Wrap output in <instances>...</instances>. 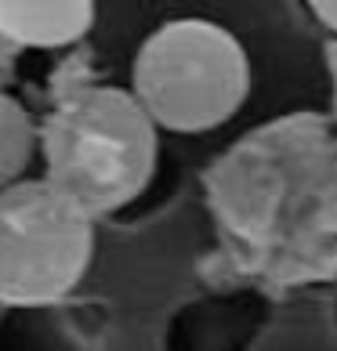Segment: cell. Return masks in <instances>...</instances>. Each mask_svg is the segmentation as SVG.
<instances>
[{"mask_svg": "<svg viewBox=\"0 0 337 351\" xmlns=\"http://www.w3.org/2000/svg\"><path fill=\"white\" fill-rule=\"evenodd\" d=\"M44 181L109 217L149 189L160 163V127L124 87L91 84L62 95L40 123Z\"/></svg>", "mask_w": 337, "mask_h": 351, "instance_id": "cell-1", "label": "cell"}, {"mask_svg": "<svg viewBox=\"0 0 337 351\" xmlns=\"http://www.w3.org/2000/svg\"><path fill=\"white\" fill-rule=\"evenodd\" d=\"M254 69L243 40L211 19L156 25L131 62V95L160 131L203 134L229 123L251 98Z\"/></svg>", "mask_w": 337, "mask_h": 351, "instance_id": "cell-2", "label": "cell"}, {"mask_svg": "<svg viewBox=\"0 0 337 351\" xmlns=\"http://www.w3.org/2000/svg\"><path fill=\"white\" fill-rule=\"evenodd\" d=\"M95 257V217L44 178L0 192V304H62Z\"/></svg>", "mask_w": 337, "mask_h": 351, "instance_id": "cell-3", "label": "cell"}, {"mask_svg": "<svg viewBox=\"0 0 337 351\" xmlns=\"http://www.w3.org/2000/svg\"><path fill=\"white\" fill-rule=\"evenodd\" d=\"M91 0H0V33L19 51L73 47L95 29Z\"/></svg>", "mask_w": 337, "mask_h": 351, "instance_id": "cell-4", "label": "cell"}, {"mask_svg": "<svg viewBox=\"0 0 337 351\" xmlns=\"http://www.w3.org/2000/svg\"><path fill=\"white\" fill-rule=\"evenodd\" d=\"M0 351H76L58 304H0Z\"/></svg>", "mask_w": 337, "mask_h": 351, "instance_id": "cell-5", "label": "cell"}, {"mask_svg": "<svg viewBox=\"0 0 337 351\" xmlns=\"http://www.w3.org/2000/svg\"><path fill=\"white\" fill-rule=\"evenodd\" d=\"M36 156H40V127L15 95L0 90V192L25 181Z\"/></svg>", "mask_w": 337, "mask_h": 351, "instance_id": "cell-6", "label": "cell"}, {"mask_svg": "<svg viewBox=\"0 0 337 351\" xmlns=\"http://www.w3.org/2000/svg\"><path fill=\"white\" fill-rule=\"evenodd\" d=\"M308 11L316 15L319 25H327V29L337 33V0H312V4H308Z\"/></svg>", "mask_w": 337, "mask_h": 351, "instance_id": "cell-7", "label": "cell"}, {"mask_svg": "<svg viewBox=\"0 0 337 351\" xmlns=\"http://www.w3.org/2000/svg\"><path fill=\"white\" fill-rule=\"evenodd\" d=\"M19 55H22V51H19L15 44H11L4 33H0V69H4V66H11V62H15Z\"/></svg>", "mask_w": 337, "mask_h": 351, "instance_id": "cell-8", "label": "cell"}]
</instances>
